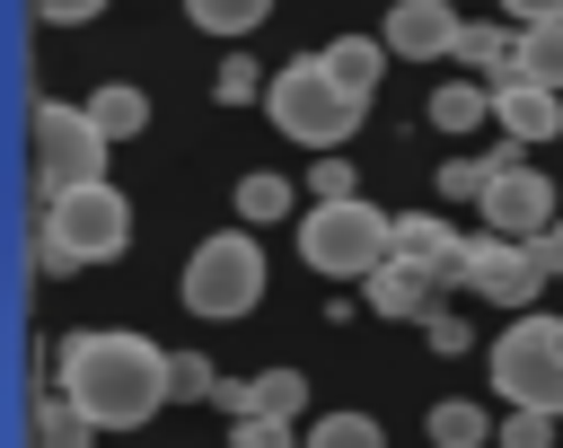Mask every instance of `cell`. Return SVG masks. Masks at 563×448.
Here are the masks:
<instances>
[{
    "mask_svg": "<svg viewBox=\"0 0 563 448\" xmlns=\"http://www.w3.org/2000/svg\"><path fill=\"white\" fill-rule=\"evenodd\" d=\"M53 387H62L97 430H141V422H158V404H176V351L150 343V334L97 325V334H70V343H62Z\"/></svg>",
    "mask_w": 563,
    "mask_h": 448,
    "instance_id": "cell-1",
    "label": "cell"
},
{
    "mask_svg": "<svg viewBox=\"0 0 563 448\" xmlns=\"http://www.w3.org/2000/svg\"><path fill=\"white\" fill-rule=\"evenodd\" d=\"M510 149H519V141H501L493 158H457V167H440V193H449V202H484V184H493V167H501Z\"/></svg>",
    "mask_w": 563,
    "mask_h": 448,
    "instance_id": "cell-25",
    "label": "cell"
},
{
    "mask_svg": "<svg viewBox=\"0 0 563 448\" xmlns=\"http://www.w3.org/2000/svg\"><path fill=\"white\" fill-rule=\"evenodd\" d=\"M422 430H431L440 448H484V439H493L501 422H493V413H484L475 395H440V404L422 413Z\"/></svg>",
    "mask_w": 563,
    "mask_h": 448,
    "instance_id": "cell-15",
    "label": "cell"
},
{
    "mask_svg": "<svg viewBox=\"0 0 563 448\" xmlns=\"http://www.w3.org/2000/svg\"><path fill=\"white\" fill-rule=\"evenodd\" d=\"M475 211H484V228H493V237H528V246L563 220V211H554V184H545L519 149L493 167V184H484V202H475Z\"/></svg>",
    "mask_w": 563,
    "mask_h": 448,
    "instance_id": "cell-9",
    "label": "cell"
},
{
    "mask_svg": "<svg viewBox=\"0 0 563 448\" xmlns=\"http://www.w3.org/2000/svg\"><path fill=\"white\" fill-rule=\"evenodd\" d=\"M493 395L501 404H528V413H554L563 422V316L545 307H519L510 334H493Z\"/></svg>",
    "mask_w": 563,
    "mask_h": 448,
    "instance_id": "cell-4",
    "label": "cell"
},
{
    "mask_svg": "<svg viewBox=\"0 0 563 448\" xmlns=\"http://www.w3.org/2000/svg\"><path fill=\"white\" fill-rule=\"evenodd\" d=\"M299 255H308V272H325V281H369V272L396 255V220L369 211L361 193H352V202H317V211L299 220Z\"/></svg>",
    "mask_w": 563,
    "mask_h": 448,
    "instance_id": "cell-5",
    "label": "cell"
},
{
    "mask_svg": "<svg viewBox=\"0 0 563 448\" xmlns=\"http://www.w3.org/2000/svg\"><path fill=\"white\" fill-rule=\"evenodd\" d=\"M211 88H220V105H264V88H273V70H264V61H246V53H229Z\"/></svg>",
    "mask_w": 563,
    "mask_h": 448,
    "instance_id": "cell-24",
    "label": "cell"
},
{
    "mask_svg": "<svg viewBox=\"0 0 563 448\" xmlns=\"http://www.w3.org/2000/svg\"><path fill=\"white\" fill-rule=\"evenodd\" d=\"M519 79H537V88L563 97V18L554 26H519Z\"/></svg>",
    "mask_w": 563,
    "mask_h": 448,
    "instance_id": "cell-17",
    "label": "cell"
},
{
    "mask_svg": "<svg viewBox=\"0 0 563 448\" xmlns=\"http://www.w3.org/2000/svg\"><path fill=\"white\" fill-rule=\"evenodd\" d=\"M484 114H493V88H484V79H449V88L431 97V123H440V132H475Z\"/></svg>",
    "mask_w": 563,
    "mask_h": 448,
    "instance_id": "cell-19",
    "label": "cell"
},
{
    "mask_svg": "<svg viewBox=\"0 0 563 448\" xmlns=\"http://www.w3.org/2000/svg\"><path fill=\"white\" fill-rule=\"evenodd\" d=\"M88 114H97L106 141H141V132H150V97H141L132 79H106V88L88 97Z\"/></svg>",
    "mask_w": 563,
    "mask_h": 448,
    "instance_id": "cell-16",
    "label": "cell"
},
{
    "mask_svg": "<svg viewBox=\"0 0 563 448\" xmlns=\"http://www.w3.org/2000/svg\"><path fill=\"white\" fill-rule=\"evenodd\" d=\"M88 439H97V422H88L62 387H44L35 413H26V448H88Z\"/></svg>",
    "mask_w": 563,
    "mask_h": 448,
    "instance_id": "cell-14",
    "label": "cell"
},
{
    "mask_svg": "<svg viewBox=\"0 0 563 448\" xmlns=\"http://www.w3.org/2000/svg\"><path fill=\"white\" fill-rule=\"evenodd\" d=\"M308 448H387V430L369 422V413H325V422H308Z\"/></svg>",
    "mask_w": 563,
    "mask_h": 448,
    "instance_id": "cell-22",
    "label": "cell"
},
{
    "mask_svg": "<svg viewBox=\"0 0 563 448\" xmlns=\"http://www.w3.org/2000/svg\"><path fill=\"white\" fill-rule=\"evenodd\" d=\"M229 202H238V220H246V228H264V220H282V211H290V184H282L273 167H255V176H238V193H229Z\"/></svg>",
    "mask_w": 563,
    "mask_h": 448,
    "instance_id": "cell-20",
    "label": "cell"
},
{
    "mask_svg": "<svg viewBox=\"0 0 563 448\" xmlns=\"http://www.w3.org/2000/svg\"><path fill=\"white\" fill-rule=\"evenodd\" d=\"M396 255H405V264H422L431 281H457L466 237H457L449 220H431V211H405V220H396Z\"/></svg>",
    "mask_w": 563,
    "mask_h": 448,
    "instance_id": "cell-12",
    "label": "cell"
},
{
    "mask_svg": "<svg viewBox=\"0 0 563 448\" xmlns=\"http://www.w3.org/2000/svg\"><path fill=\"white\" fill-rule=\"evenodd\" d=\"M361 290H369V307H378V316H431V290H440V281H431L422 264L387 255V264H378V272H369Z\"/></svg>",
    "mask_w": 563,
    "mask_h": 448,
    "instance_id": "cell-13",
    "label": "cell"
},
{
    "mask_svg": "<svg viewBox=\"0 0 563 448\" xmlns=\"http://www.w3.org/2000/svg\"><path fill=\"white\" fill-rule=\"evenodd\" d=\"M264 114H273V132L282 141H308V149H343L352 132H361V114H369V97L325 61V53H299V61H282L273 70V88H264Z\"/></svg>",
    "mask_w": 563,
    "mask_h": 448,
    "instance_id": "cell-3",
    "label": "cell"
},
{
    "mask_svg": "<svg viewBox=\"0 0 563 448\" xmlns=\"http://www.w3.org/2000/svg\"><path fill=\"white\" fill-rule=\"evenodd\" d=\"M422 334H431V351H475V343H466V325H457V316H440V307L422 316Z\"/></svg>",
    "mask_w": 563,
    "mask_h": 448,
    "instance_id": "cell-31",
    "label": "cell"
},
{
    "mask_svg": "<svg viewBox=\"0 0 563 448\" xmlns=\"http://www.w3.org/2000/svg\"><path fill=\"white\" fill-rule=\"evenodd\" d=\"M537 264H545V281H563V220L537 237Z\"/></svg>",
    "mask_w": 563,
    "mask_h": 448,
    "instance_id": "cell-33",
    "label": "cell"
},
{
    "mask_svg": "<svg viewBox=\"0 0 563 448\" xmlns=\"http://www.w3.org/2000/svg\"><path fill=\"white\" fill-rule=\"evenodd\" d=\"M35 272H79V264H114L132 246V202L114 184H70V193H35Z\"/></svg>",
    "mask_w": 563,
    "mask_h": 448,
    "instance_id": "cell-2",
    "label": "cell"
},
{
    "mask_svg": "<svg viewBox=\"0 0 563 448\" xmlns=\"http://www.w3.org/2000/svg\"><path fill=\"white\" fill-rule=\"evenodd\" d=\"M176 299H185L194 316H211V325L246 316V307L264 299V246H255L246 228H220V237H202V246L185 255V281H176Z\"/></svg>",
    "mask_w": 563,
    "mask_h": 448,
    "instance_id": "cell-6",
    "label": "cell"
},
{
    "mask_svg": "<svg viewBox=\"0 0 563 448\" xmlns=\"http://www.w3.org/2000/svg\"><path fill=\"white\" fill-rule=\"evenodd\" d=\"M493 123H501V141H554L563 132V97L554 88H537V79H510V88H493Z\"/></svg>",
    "mask_w": 563,
    "mask_h": 448,
    "instance_id": "cell-11",
    "label": "cell"
},
{
    "mask_svg": "<svg viewBox=\"0 0 563 448\" xmlns=\"http://www.w3.org/2000/svg\"><path fill=\"white\" fill-rule=\"evenodd\" d=\"M255 413L299 422V413H308V378H299V369H264V378H255Z\"/></svg>",
    "mask_w": 563,
    "mask_h": 448,
    "instance_id": "cell-23",
    "label": "cell"
},
{
    "mask_svg": "<svg viewBox=\"0 0 563 448\" xmlns=\"http://www.w3.org/2000/svg\"><path fill=\"white\" fill-rule=\"evenodd\" d=\"M493 448H554V413L510 404V413H501V430H493Z\"/></svg>",
    "mask_w": 563,
    "mask_h": 448,
    "instance_id": "cell-26",
    "label": "cell"
},
{
    "mask_svg": "<svg viewBox=\"0 0 563 448\" xmlns=\"http://www.w3.org/2000/svg\"><path fill=\"white\" fill-rule=\"evenodd\" d=\"M501 9H510L519 26H554V18H563V0H501Z\"/></svg>",
    "mask_w": 563,
    "mask_h": 448,
    "instance_id": "cell-32",
    "label": "cell"
},
{
    "mask_svg": "<svg viewBox=\"0 0 563 448\" xmlns=\"http://www.w3.org/2000/svg\"><path fill=\"white\" fill-rule=\"evenodd\" d=\"M211 387H220V369H211L202 351H176V395H185V404H211Z\"/></svg>",
    "mask_w": 563,
    "mask_h": 448,
    "instance_id": "cell-29",
    "label": "cell"
},
{
    "mask_svg": "<svg viewBox=\"0 0 563 448\" xmlns=\"http://www.w3.org/2000/svg\"><path fill=\"white\" fill-rule=\"evenodd\" d=\"M325 61L369 97V88H378V70H387V35H334V44H325Z\"/></svg>",
    "mask_w": 563,
    "mask_h": 448,
    "instance_id": "cell-18",
    "label": "cell"
},
{
    "mask_svg": "<svg viewBox=\"0 0 563 448\" xmlns=\"http://www.w3.org/2000/svg\"><path fill=\"white\" fill-rule=\"evenodd\" d=\"M457 35H466V18L449 0H396L387 9V53L396 61H457Z\"/></svg>",
    "mask_w": 563,
    "mask_h": 448,
    "instance_id": "cell-10",
    "label": "cell"
},
{
    "mask_svg": "<svg viewBox=\"0 0 563 448\" xmlns=\"http://www.w3.org/2000/svg\"><path fill=\"white\" fill-rule=\"evenodd\" d=\"M308 193H317V202H352V193H361L352 158H343V149H317V176H308Z\"/></svg>",
    "mask_w": 563,
    "mask_h": 448,
    "instance_id": "cell-27",
    "label": "cell"
},
{
    "mask_svg": "<svg viewBox=\"0 0 563 448\" xmlns=\"http://www.w3.org/2000/svg\"><path fill=\"white\" fill-rule=\"evenodd\" d=\"M26 141H35V193H70V184H106V132L88 105H62V97H35L26 114Z\"/></svg>",
    "mask_w": 563,
    "mask_h": 448,
    "instance_id": "cell-7",
    "label": "cell"
},
{
    "mask_svg": "<svg viewBox=\"0 0 563 448\" xmlns=\"http://www.w3.org/2000/svg\"><path fill=\"white\" fill-rule=\"evenodd\" d=\"M97 9H106V0H35V18H44V26H88Z\"/></svg>",
    "mask_w": 563,
    "mask_h": 448,
    "instance_id": "cell-30",
    "label": "cell"
},
{
    "mask_svg": "<svg viewBox=\"0 0 563 448\" xmlns=\"http://www.w3.org/2000/svg\"><path fill=\"white\" fill-rule=\"evenodd\" d=\"M264 9H273V0H185V18H194L202 35H255Z\"/></svg>",
    "mask_w": 563,
    "mask_h": 448,
    "instance_id": "cell-21",
    "label": "cell"
},
{
    "mask_svg": "<svg viewBox=\"0 0 563 448\" xmlns=\"http://www.w3.org/2000/svg\"><path fill=\"white\" fill-rule=\"evenodd\" d=\"M229 439H238V448H308V439H290V422H273V413H238Z\"/></svg>",
    "mask_w": 563,
    "mask_h": 448,
    "instance_id": "cell-28",
    "label": "cell"
},
{
    "mask_svg": "<svg viewBox=\"0 0 563 448\" xmlns=\"http://www.w3.org/2000/svg\"><path fill=\"white\" fill-rule=\"evenodd\" d=\"M457 290H475V299H493V307H537V290H545V264H537V246L528 237H466V264H457Z\"/></svg>",
    "mask_w": 563,
    "mask_h": 448,
    "instance_id": "cell-8",
    "label": "cell"
}]
</instances>
